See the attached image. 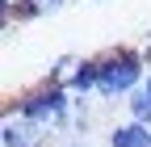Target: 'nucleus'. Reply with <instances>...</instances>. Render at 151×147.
Wrapping results in <instances>:
<instances>
[{
    "mask_svg": "<svg viewBox=\"0 0 151 147\" xmlns=\"http://www.w3.org/2000/svg\"><path fill=\"white\" fill-rule=\"evenodd\" d=\"M126 114H130V122H143V126H151V97L143 93V88L126 97Z\"/></svg>",
    "mask_w": 151,
    "mask_h": 147,
    "instance_id": "423d86ee",
    "label": "nucleus"
},
{
    "mask_svg": "<svg viewBox=\"0 0 151 147\" xmlns=\"http://www.w3.org/2000/svg\"><path fill=\"white\" fill-rule=\"evenodd\" d=\"M50 143V130L34 126L25 118H4L0 122V147H46Z\"/></svg>",
    "mask_w": 151,
    "mask_h": 147,
    "instance_id": "7ed1b4c3",
    "label": "nucleus"
},
{
    "mask_svg": "<svg viewBox=\"0 0 151 147\" xmlns=\"http://www.w3.org/2000/svg\"><path fill=\"white\" fill-rule=\"evenodd\" d=\"M109 147H151V126L130 122V118L109 126Z\"/></svg>",
    "mask_w": 151,
    "mask_h": 147,
    "instance_id": "20e7f679",
    "label": "nucleus"
},
{
    "mask_svg": "<svg viewBox=\"0 0 151 147\" xmlns=\"http://www.w3.org/2000/svg\"><path fill=\"white\" fill-rule=\"evenodd\" d=\"M4 118H25L42 130L59 135V130H71V93L59 84L42 80L38 88H25L21 97H13L4 105Z\"/></svg>",
    "mask_w": 151,
    "mask_h": 147,
    "instance_id": "f257e3e1",
    "label": "nucleus"
},
{
    "mask_svg": "<svg viewBox=\"0 0 151 147\" xmlns=\"http://www.w3.org/2000/svg\"><path fill=\"white\" fill-rule=\"evenodd\" d=\"M139 55H143V59H151V34H143V42H139Z\"/></svg>",
    "mask_w": 151,
    "mask_h": 147,
    "instance_id": "0eeeda50",
    "label": "nucleus"
},
{
    "mask_svg": "<svg viewBox=\"0 0 151 147\" xmlns=\"http://www.w3.org/2000/svg\"><path fill=\"white\" fill-rule=\"evenodd\" d=\"M80 67H84V55H71V50H67V55H59V59L50 63V76H46V80L59 84V88H71V80L80 76Z\"/></svg>",
    "mask_w": 151,
    "mask_h": 147,
    "instance_id": "39448f33",
    "label": "nucleus"
},
{
    "mask_svg": "<svg viewBox=\"0 0 151 147\" xmlns=\"http://www.w3.org/2000/svg\"><path fill=\"white\" fill-rule=\"evenodd\" d=\"M63 147H84V143H80V139H76V143H63Z\"/></svg>",
    "mask_w": 151,
    "mask_h": 147,
    "instance_id": "1a4fd4ad",
    "label": "nucleus"
},
{
    "mask_svg": "<svg viewBox=\"0 0 151 147\" xmlns=\"http://www.w3.org/2000/svg\"><path fill=\"white\" fill-rule=\"evenodd\" d=\"M143 93H147V97H151V71H147V80H143Z\"/></svg>",
    "mask_w": 151,
    "mask_h": 147,
    "instance_id": "6e6552de",
    "label": "nucleus"
},
{
    "mask_svg": "<svg viewBox=\"0 0 151 147\" xmlns=\"http://www.w3.org/2000/svg\"><path fill=\"white\" fill-rule=\"evenodd\" d=\"M97 67H101V84H97L101 101H126L147 80V59L139 55V46L105 50V55H97Z\"/></svg>",
    "mask_w": 151,
    "mask_h": 147,
    "instance_id": "f03ea898",
    "label": "nucleus"
}]
</instances>
